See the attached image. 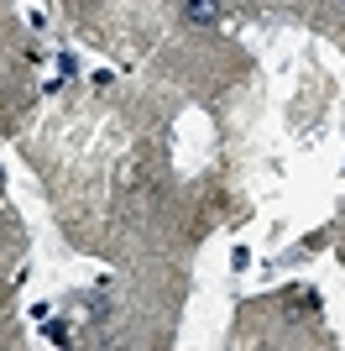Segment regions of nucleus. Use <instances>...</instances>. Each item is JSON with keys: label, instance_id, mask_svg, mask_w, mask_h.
<instances>
[{"label": "nucleus", "instance_id": "f257e3e1", "mask_svg": "<svg viewBox=\"0 0 345 351\" xmlns=\"http://www.w3.org/2000/svg\"><path fill=\"white\" fill-rule=\"evenodd\" d=\"M183 16L194 21V27H209V21H220V0H188Z\"/></svg>", "mask_w": 345, "mask_h": 351}]
</instances>
